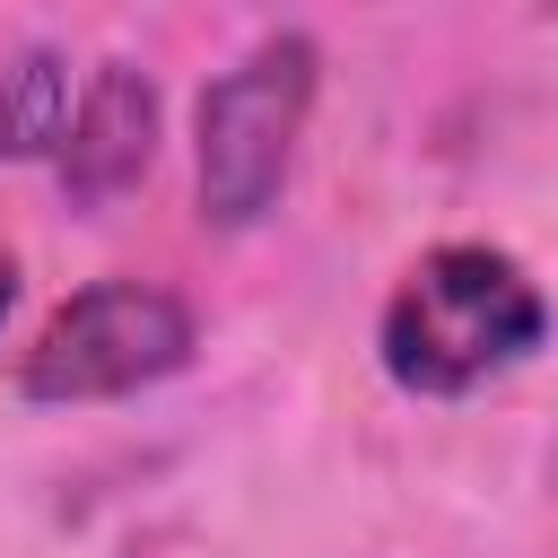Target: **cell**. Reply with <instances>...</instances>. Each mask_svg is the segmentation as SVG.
<instances>
[{
    "mask_svg": "<svg viewBox=\"0 0 558 558\" xmlns=\"http://www.w3.org/2000/svg\"><path fill=\"white\" fill-rule=\"evenodd\" d=\"M549 340V296L541 279L497 253V244H436L410 262V279L384 296L375 357L401 392L418 401H462L488 375L523 366Z\"/></svg>",
    "mask_w": 558,
    "mask_h": 558,
    "instance_id": "cell-1",
    "label": "cell"
},
{
    "mask_svg": "<svg viewBox=\"0 0 558 558\" xmlns=\"http://www.w3.org/2000/svg\"><path fill=\"white\" fill-rule=\"evenodd\" d=\"M314 87H323V52L314 35L279 26L262 35L244 61H227L209 87H201V113H192V183H201V218L209 227H262L288 192V166H296V140H305V113H314Z\"/></svg>",
    "mask_w": 558,
    "mask_h": 558,
    "instance_id": "cell-2",
    "label": "cell"
},
{
    "mask_svg": "<svg viewBox=\"0 0 558 558\" xmlns=\"http://www.w3.org/2000/svg\"><path fill=\"white\" fill-rule=\"evenodd\" d=\"M192 357V305L157 279H96L52 305L35 349L17 357L26 401H122L166 384Z\"/></svg>",
    "mask_w": 558,
    "mask_h": 558,
    "instance_id": "cell-3",
    "label": "cell"
},
{
    "mask_svg": "<svg viewBox=\"0 0 558 558\" xmlns=\"http://www.w3.org/2000/svg\"><path fill=\"white\" fill-rule=\"evenodd\" d=\"M157 157V78L140 61H96V78L70 105V140H61V192L70 209H105L122 201Z\"/></svg>",
    "mask_w": 558,
    "mask_h": 558,
    "instance_id": "cell-4",
    "label": "cell"
},
{
    "mask_svg": "<svg viewBox=\"0 0 558 558\" xmlns=\"http://www.w3.org/2000/svg\"><path fill=\"white\" fill-rule=\"evenodd\" d=\"M70 61L52 44H26L0 61V166H35V157H61L70 140Z\"/></svg>",
    "mask_w": 558,
    "mask_h": 558,
    "instance_id": "cell-5",
    "label": "cell"
},
{
    "mask_svg": "<svg viewBox=\"0 0 558 558\" xmlns=\"http://www.w3.org/2000/svg\"><path fill=\"white\" fill-rule=\"evenodd\" d=\"M9 305H17V262L0 253V314H9Z\"/></svg>",
    "mask_w": 558,
    "mask_h": 558,
    "instance_id": "cell-6",
    "label": "cell"
}]
</instances>
